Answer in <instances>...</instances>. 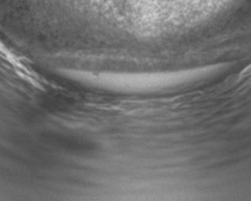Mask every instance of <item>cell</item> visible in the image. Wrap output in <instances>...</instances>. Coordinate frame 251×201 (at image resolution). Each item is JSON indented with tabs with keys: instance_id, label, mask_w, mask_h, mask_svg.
<instances>
[{
	"instance_id": "6da1fadb",
	"label": "cell",
	"mask_w": 251,
	"mask_h": 201,
	"mask_svg": "<svg viewBox=\"0 0 251 201\" xmlns=\"http://www.w3.org/2000/svg\"><path fill=\"white\" fill-rule=\"evenodd\" d=\"M251 75V65L243 71V75Z\"/></svg>"
}]
</instances>
